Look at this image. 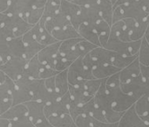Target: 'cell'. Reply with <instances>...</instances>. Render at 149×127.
<instances>
[{
    "instance_id": "obj_5",
    "label": "cell",
    "mask_w": 149,
    "mask_h": 127,
    "mask_svg": "<svg viewBox=\"0 0 149 127\" xmlns=\"http://www.w3.org/2000/svg\"><path fill=\"white\" fill-rule=\"evenodd\" d=\"M29 86L33 95L34 101H40L48 105L60 99L57 93H52L48 91L44 79H30Z\"/></svg>"
},
{
    "instance_id": "obj_19",
    "label": "cell",
    "mask_w": 149,
    "mask_h": 127,
    "mask_svg": "<svg viewBox=\"0 0 149 127\" xmlns=\"http://www.w3.org/2000/svg\"><path fill=\"white\" fill-rule=\"evenodd\" d=\"M116 53L117 52L106 49L104 47H97L93 51L90 52V55L98 64L112 65V62Z\"/></svg>"
},
{
    "instance_id": "obj_25",
    "label": "cell",
    "mask_w": 149,
    "mask_h": 127,
    "mask_svg": "<svg viewBox=\"0 0 149 127\" xmlns=\"http://www.w3.org/2000/svg\"><path fill=\"white\" fill-rule=\"evenodd\" d=\"M99 11L101 17L111 26L113 23V3L111 0H100L98 2Z\"/></svg>"
},
{
    "instance_id": "obj_10",
    "label": "cell",
    "mask_w": 149,
    "mask_h": 127,
    "mask_svg": "<svg viewBox=\"0 0 149 127\" xmlns=\"http://www.w3.org/2000/svg\"><path fill=\"white\" fill-rule=\"evenodd\" d=\"M28 63L29 60L23 57L11 58L3 65L0 66V70L3 71L12 80L17 81L22 78Z\"/></svg>"
},
{
    "instance_id": "obj_51",
    "label": "cell",
    "mask_w": 149,
    "mask_h": 127,
    "mask_svg": "<svg viewBox=\"0 0 149 127\" xmlns=\"http://www.w3.org/2000/svg\"><path fill=\"white\" fill-rule=\"evenodd\" d=\"M66 1H69V2H73L74 0H66Z\"/></svg>"
},
{
    "instance_id": "obj_39",
    "label": "cell",
    "mask_w": 149,
    "mask_h": 127,
    "mask_svg": "<svg viewBox=\"0 0 149 127\" xmlns=\"http://www.w3.org/2000/svg\"><path fill=\"white\" fill-rule=\"evenodd\" d=\"M59 72L50 67V66H47V65H44L43 68H42V71H41V73H40V79H47V78H53V77H56Z\"/></svg>"
},
{
    "instance_id": "obj_12",
    "label": "cell",
    "mask_w": 149,
    "mask_h": 127,
    "mask_svg": "<svg viewBox=\"0 0 149 127\" xmlns=\"http://www.w3.org/2000/svg\"><path fill=\"white\" fill-rule=\"evenodd\" d=\"M60 44H61V42L58 41L52 44L45 46L38 54V58L39 61L44 65H47V66H50V67L55 69V61H56L57 56L59 52Z\"/></svg>"
},
{
    "instance_id": "obj_9",
    "label": "cell",
    "mask_w": 149,
    "mask_h": 127,
    "mask_svg": "<svg viewBox=\"0 0 149 127\" xmlns=\"http://www.w3.org/2000/svg\"><path fill=\"white\" fill-rule=\"evenodd\" d=\"M122 90L135 98L137 100L143 96L148 95L149 92V80L146 79L141 74L132 80L121 84Z\"/></svg>"
},
{
    "instance_id": "obj_49",
    "label": "cell",
    "mask_w": 149,
    "mask_h": 127,
    "mask_svg": "<svg viewBox=\"0 0 149 127\" xmlns=\"http://www.w3.org/2000/svg\"><path fill=\"white\" fill-rule=\"evenodd\" d=\"M111 1H112V3H113V5H114V4L116 3V2H117L118 0H111Z\"/></svg>"
},
{
    "instance_id": "obj_22",
    "label": "cell",
    "mask_w": 149,
    "mask_h": 127,
    "mask_svg": "<svg viewBox=\"0 0 149 127\" xmlns=\"http://www.w3.org/2000/svg\"><path fill=\"white\" fill-rule=\"evenodd\" d=\"M28 116V108L25 104H19L10 107L6 112L0 115V118L6 119L10 121L19 119Z\"/></svg>"
},
{
    "instance_id": "obj_37",
    "label": "cell",
    "mask_w": 149,
    "mask_h": 127,
    "mask_svg": "<svg viewBox=\"0 0 149 127\" xmlns=\"http://www.w3.org/2000/svg\"><path fill=\"white\" fill-rule=\"evenodd\" d=\"M76 127H93V118L89 115H80L75 120Z\"/></svg>"
},
{
    "instance_id": "obj_16",
    "label": "cell",
    "mask_w": 149,
    "mask_h": 127,
    "mask_svg": "<svg viewBox=\"0 0 149 127\" xmlns=\"http://www.w3.org/2000/svg\"><path fill=\"white\" fill-rule=\"evenodd\" d=\"M71 24H72L71 21L68 19V17L65 14H63L61 12V10L53 17L45 20V27L51 34L52 33V31H54L56 30L63 29Z\"/></svg>"
},
{
    "instance_id": "obj_21",
    "label": "cell",
    "mask_w": 149,
    "mask_h": 127,
    "mask_svg": "<svg viewBox=\"0 0 149 127\" xmlns=\"http://www.w3.org/2000/svg\"><path fill=\"white\" fill-rule=\"evenodd\" d=\"M52 35L58 40V41H65L67 39H72V38H80L82 37L79 31L76 30V28L72 25V24L67 25L66 27L59 30H56L52 31Z\"/></svg>"
},
{
    "instance_id": "obj_28",
    "label": "cell",
    "mask_w": 149,
    "mask_h": 127,
    "mask_svg": "<svg viewBox=\"0 0 149 127\" xmlns=\"http://www.w3.org/2000/svg\"><path fill=\"white\" fill-rule=\"evenodd\" d=\"M137 114L142 119L143 122L147 123L149 121V99L146 96L139 99L134 105Z\"/></svg>"
},
{
    "instance_id": "obj_43",
    "label": "cell",
    "mask_w": 149,
    "mask_h": 127,
    "mask_svg": "<svg viewBox=\"0 0 149 127\" xmlns=\"http://www.w3.org/2000/svg\"><path fill=\"white\" fill-rule=\"evenodd\" d=\"M73 3H75L79 6H89L97 3L95 0H74Z\"/></svg>"
},
{
    "instance_id": "obj_24",
    "label": "cell",
    "mask_w": 149,
    "mask_h": 127,
    "mask_svg": "<svg viewBox=\"0 0 149 127\" xmlns=\"http://www.w3.org/2000/svg\"><path fill=\"white\" fill-rule=\"evenodd\" d=\"M69 80H68V70L60 71L55 77V86H56V92L61 98L65 93L69 92Z\"/></svg>"
},
{
    "instance_id": "obj_44",
    "label": "cell",
    "mask_w": 149,
    "mask_h": 127,
    "mask_svg": "<svg viewBox=\"0 0 149 127\" xmlns=\"http://www.w3.org/2000/svg\"><path fill=\"white\" fill-rule=\"evenodd\" d=\"M139 0H118L116 2V3L113 5V8L118 7V6H125V5H130L133 4L136 2H138Z\"/></svg>"
},
{
    "instance_id": "obj_48",
    "label": "cell",
    "mask_w": 149,
    "mask_h": 127,
    "mask_svg": "<svg viewBox=\"0 0 149 127\" xmlns=\"http://www.w3.org/2000/svg\"><path fill=\"white\" fill-rule=\"evenodd\" d=\"M143 9L149 14V0H139Z\"/></svg>"
},
{
    "instance_id": "obj_38",
    "label": "cell",
    "mask_w": 149,
    "mask_h": 127,
    "mask_svg": "<svg viewBox=\"0 0 149 127\" xmlns=\"http://www.w3.org/2000/svg\"><path fill=\"white\" fill-rule=\"evenodd\" d=\"M11 127H37L29 119L28 116L21 118L17 120L10 121Z\"/></svg>"
},
{
    "instance_id": "obj_42",
    "label": "cell",
    "mask_w": 149,
    "mask_h": 127,
    "mask_svg": "<svg viewBox=\"0 0 149 127\" xmlns=\"http://www.w3.org/2000/svg\"><path fill=\"white\" fill-rule=\"evenodd\" d=\"M93 118V117H92ZM93 127H119V123H109L102 122L93 118Z\"/></svg>"
},
{
    "instance_id": "obj_17",
    "label": "cell",
    "mask_w": 149,
    "mask_h": 127,
    "mask_svg": "<svg viewBox=\"0 0 149 127\" xmlns=\"http://www.w3.org/2000/svg\"><path fill=\"white\" fill-rule=\"evenodd\" d=\"M142 119L137 114L135 106L133 105L122 116L119 122V127H140Z\"/></svg>"
},
{
    "instance_id": "obj_50",
    "label": "cell",
    "mask_w": 149,
    "mask_h": 127,
    "mask_svg": "<svg viewBox=\"0 0 149 127\" xmlns=\"http://www.w3.org/2000/svg\"><path fill=\"white\" fill-rule=\"evenodd\" d=\"M146 37V38H147V40H148V43H149V37Z\"/></svg>"
},
{
    "instance_id": "obj_32",
    "label": "cell",
    "mask_w": 149,
    "mask_h": 127,
    "mask_svg": "<svg viewBox=\"0 0 149 127\" xmlns=\"http://www.w3.org/2000/svg\"><path fill=\"white\" fill-rule=\"evenodd\" d=\"M104 80L105 79H97V78L86 80L84 85L86 92L91 97H95V95L100 91Z\"/></svg>"
},
{
    "instance_id": "obj_30",
    "label": "cell",
    "mask_w": 149,
    "mask_h": 127,
    "mask_svg": "<svg viewBox=\"0 0 149 127\" xmlns=\"http://www.w3.org/2000/svg\"><path fill=\"white\" fill-rule=\"evenodd\" d=\"M138 57H139V54L134 55V56H125L120 53H116L112 62V65L122 70L126 68L127 65H129L131 63H133Z\"/></svg>"
},
{
    "instance_id": "obj_18",
    "label": "cell",
    "mask_w": 149,
    "mask_h": 127,
    "mask_svg": "<svg viewBox=\"0 0 149 127\" xmlns=\"http://www.w3.org/2000/svg\"><path fill=\"white\" fill-rule=\"evenodd\" d=\"M121 69L110 64H98L93 69V74L97 79H106L116 73H119Z\"/></svg>"
},
{
    "instance_id": "obj_7",
    "label": "cell",
    "mask_w": 149,
    "mask_h": 127,
    "mask_svg": "<svg viewBox=\"0 0 149 127\" xmlns=\"http://www.w3.org/2000/svg\"><path fill=\"white\" fill-rule=\"evenodd\" d=\"M28 108V117L37 127H53L45 112V104L31 100L25 103Z\"/></svg>"
},
{
    "instance_id": "obj_13",
    "label": "cell",
    "mask_w": 149,
    "mask_h": 127,
    "mask_svg": "<svg viewBox=\"0 0 149 127\" xmlns=\"http://www.w3.org/2000/svg\"><path fill=\"white\" fill-rule=\"evenodd\" d=\"M23 41L24 44V47H25L24 58L29 61L34 57L38 56L39 51L45 47L44 44H40L35 39L31 31H29L27 33H25L23 36Z\"/></svg>"
},
{
    "instance_id": "obj_2",
    "label": "cell",
    "mask_w": 149,
    "mask_h": 127,
    "mask_svg": "<svg viewBox=\"0 0 149 127\" xmlns=\"http://www.w3.org/2000/svg\"><path fill=\"white\" fill-rule=\"evenodd\" d=\"M148 13L143 9L140 2H136L130 5L118 6L113 8V23L126 19L133 18L137 23H143L148 20Z\"/></svg>"
},
{
    "instance_id": "obj_40",
    "label": "cell",
    "mask_w": 149,
    "mask_h": 127,
    "mask_svg": "<svg viewBox=\"0 0 149 127\" xmlns=\"http://www.w3.org/2000/svg\"><path fill=\"white\" fill-rule=\"evenodd\" d=\"M120 85H121V82H120V72L116 73L106 79L107 88H112V87H115V86H118Z\"/></svg>"
},
{
    "instance_id": "obj_14",
    "label": "cell",
    "mask_w": 149,
    "mask_h": 127,
    "mask_svg": "<svg viewBox=\"0 0 149 127\" xmlns=\"http://www.w3.org/2000/svg\"><path fill=\"white\" fill-rule=\"evenodd\" d=\"M104 48L113 51H115L117 53H120V54H122V55H125V56H131L130 51H129L130 42L122 41L120 38L118 33L115 32L112 29H111V33H110L108 42H107V45Z\"/></svg>"
},
{
    "instance_id": "obj_3",
    "label": "cell",
    "mask_w": 149,
    "mask_h": 127,
    "mask_svg": "<svg viewBox=\"0 0 149 127\" xmlns=\"http://www.w3.org/2000/svg\"><path fill=\"white\" fill-rule=\"evenodd\" d=\"M24 50L23 37L9 40H0V66L3 65L11 58H24Z\"/></svg>"
},
{
    "instance_id": "obj_26",
    "label": "cell",
    "mask_w": 149,
    "mask_h": 127,
    "mask_svg": "<svg viewBox=\"0 0 149 127\" xmlns=\"http://www.w3.org/2000/svg\"><path fill=\"white\" fill-rule=\"evenodd\" d=\"M81 10V6L76 4L73 2H69L66 0H61V12L65 14L71 23L78 17Z\"/></svg>"
},
{
    "instance_id": "obj_27",
    "label": "cell",
    "mask_w": 149,
    "mask_h": 127,
    "mask_svg": "<svg viewBox=\"0 0 149 127\" xmlns=\"http://www.w3.org/2000/svg\"><path fill=\"white\" fill-rule=\"evenodd\" d=\"M48 119L53 127H76L75 121L70 113L49 117Z\"/></svg>"
},
{
    "instance_id": "obj_41",
    "label": "cell",
    "mask_w": 149,
    "mask_h": 127,
    "mask_svg": "<svg viewBox=\"0 0 149 127\" xmlns=\"http://www.w3.org/2000/svg\"><path fill=\"white\" fill-rule=\"evenodd\" d=\"M92 117L93 119H97V120H100V121H102V122H107L104 112L99 106H97V105L95 106L94 110L92 112Z\"/></svg>"
},
{
    "instance_id": "obj_46",
    "label": "cell",
    "mask_w": 149,
    "mask_h": 127,
    "mask_svg": "<svg viewBox=\"0 0 149 127\" xmlns=\"http://www.w3.org/2000/svg\"><path fill=\"white\" fill-rule=\"evenodd\" d=\"M141 75L146 78L149 80V65L145 66L141 65Z\"/></svg>"
},
{
    "instance_id": "obj_20",
    "label": "cell",
    "mask_w": 149,
    "mask_h": 127,
    "mask_svg": "<svg viewBox=\"0 0 149 127\" xmlns=\"http://www.w3.org/2000/svg\"><path fill=\"white\" fill-rule=\"evenodd\" d=\"M43 66L44 65L39 61L38 56L34 57L29 61L22 78H27L30 79H40V73Z\"/></svg>"
},
{
    "instance_id": "obj_45",
    "label": "cell",
    "mask_w": 149,
    "mask_h": 127,
    "mask_svg": "<svg viewBox=\"0 0 149 127\" xmlns=\"http://www.w3.org/2000/svg\"><path fill=\"white\" fill-rule=\"evenodd\" d=\"M11 1L12 0H0V12L6 11Z\"/></svg>"
},
{
    "instance_id": "obj_33",
    "label": "cell",
    "mask_w": 149,
    "mask_h": 127,
    "mask_svg": "<svg viewBox=\"0 0 149 127\" xmlns=\"http://www.w3.org/2000/svg\"><path fill=\"white\" fill-rule=\"evenodd\" d=\"M138 58L141 65L145 66L149 65V43L145 37L142 38V43L140 49Z\"/></svg>"
},
{
    "instance_id": "obj_53",
    "label": "cell",
    "mask_w": 149,
    "mask_h": 127,
    "mask_svg": "<svg viewBox=\"0 0 149 127\" xmlns=\"http://www.w3.org/2000/svg\"><path fill=\"white\" fill-rule=\"evenodd\" d=\"M95 1H96V2H97V3H98V2H99V1H100V0H95Z\"/></svg>"
},
{
    "instance_id": "obj_52",
    "label": "cell",
    "mask_w": 149,
    "mask_h": 127,
    "mask_svg": "<svg viewBox=\"0 0 149 127\" xmlns=\"http://www.w3.org/2000/svg\"><path fill=\"white\" fill-rule=\"evenodd\" d=\"M147 97H148V99H149V92H148V95H147Z\"/></svg>"
},
{
    "instance_id": "obj_4",
    "label": "cell",
    "mask_w": 149,
    "mask_h": 127,
    "mask_svg": "<svg viewBox=\"0 0 149 127\" xmlns=\"http://www.w3.org/2000/svg\"><path fill=\"white\" fill-rule=\"evenodd\" d=\"M107 91L112 101L113 107L117 112H126L137 102L135 98L126 93L122 90L121 85L112 88H107Z\"/></svg>"
},
{
    "instance_id": "obj_8",
    "label": "cell",
    "mask_w": 149,
    "mask_h": 127,
    "mask_svg": "<svg viewBox=\"0 0 149 127\" xmlns=\"http://www.w3.org/2000/svg\"><path fill=\"white\" fill-rule=\"evenodd\" d=\"M93 71L85 66L83 57L74 61L68 69V80L70 85H75L81 80L94 79Z\"/></svg>"
},
{
    "instance_id": "obj_34",
    "label": "cell",
    "mask_w": 149,
    "mask_h": 127,
    "mask_svg": "<svg viewBox=\"0 0 149 127\" xmlns=\"http://www.w3.org/2000/svg\"><path fill=\"white\" fill-rule=\"evenodd\" d=\"M82 39H83V37L72 38V39H67V40L62 41L61 44H60V47H59V54L62 55V56L67 54L68 52L72 51Z\"/></svg>"
},
{
    "instance_id": "obj_47",
    "label": "cell",
    "mask_w": 149,
    "mask_h": 127,
    "mask_svg": "<svg viewBox=\"0 0 149 127\" xmlns=\"http://www.w3.org/2000/svg\"><path fill=\"white\" fill-rule=\"evenodd\" d=\"M0 127H11L10 120L0 118Z\"/></svg>"
},
{
    "instance_id": "obj_15",
    "label": "cell",
    "mask_w": 149,
    "mask_h": 127,
    "mask_svg": "<svg viewBox=\"0 0 149 127\" xmlns=\"http://www.w3.org/2000/svg\"><path fill=\"white\" fill-rule=\"evenodd\" d=\"M141 74V63L139 61V58H137L133 63H131L129 65H127L126 68L122 69L120 71V78L121 84L127 83L133 78L140 76Z\"/></svg>"
},
{
    "instance_id": "obj_29",
    "label": "cell",
    "mask_w": 149,
    "mask_h": 127,
    "mask_svg": "<svg viewBox=\"0 0 149 127\" xmlns=\"http://www.w3.org/2000/svg\"><path fill=\"white\" fill-rule=\"evenodd\" d=\"M61 9V0H47L43 18L47 20L56 16Z\"/></svg>"
},
{
    "instance_id": "obj_31",
    "label": "cell",
    "mask_w": 149,
    "mask_h": 127,
    "mask_svg": "<svg viewBox=\"0 0 149 127\" xmlns=\"http://www.w3.org/2000/svg\"><path fill=\"white\" fill-rule=\"evenodd\" d=\"M44 11H45V8H33L28 13L24 15L23 17L30 24L35 25L38 23H39L40 20L42 19L44 16Z\"/></svg>"
},
{
    "instance_id": "obj_35",
    "label": "cell",
    "mask_w": 149,
    "mask_h": 127,
    "mask_svg": "<svg viewBox=\"0 0 149 127\" xmlns=\"http://www.w3.org/2000/svg\"><path fill=\"white\" fill-rule=\"evenodd\" d=\"M78 47H79V51L81 52L82 57H85L86 55L89 54L91 51H93L95 48H97L99 46H97V45L93 44V43H91V42H89V41L83 38L78 44Z\"/></svg>"
},
{
    "instance_id": "obj_11",
    "label": "cell",
    "mask_w": 149,
    "mask_h": 127,
    "mask_svg": "<svg viewBox=\"0 0 149 127\" xmlns=\"http://www.w3.org/2000/svg\"><path fill=\"white\" fill-rule=\"evenodd\" d=\"M30 78H21L15 81L16 87L13 92V105L25 104L33 100V95L29 86Z\"/></svg>"
},
{
    "instance_id": "obj_6",
    "label": "cell",
    "mask_w": 149,
    "mask_h": 127,
    "mask_svg": "<svg viewBox=\"0 0 149 127\" xmlns=\"http://www.w3.org/2000/svg\"><path fill=\"white\" fill-rule=\"evenodd\" d=\"M101 18L102 17L100 14L98 3H97L95 4L89 5V6H81L79 14L72 22V24L76 28L77 31L79 28V26L83 24H86L94 28L96 24Z\"/></svg>"
},
{
    "instance_id": "obj_36",
    "label": "cell",
    "mask_w": 149,
    "mask_h": 127,
    "mask_svg": "<svg viewBox=\"0 0 149 127\" xmlns=\"http://www.w3.org/2000/svg\"><path fill=\"white\" fill-rule=\"evenodd\" d=\"M71 65H72V63L67 61L65 58H64L58 52L57 58H56V61H55V69L58 72H60V71L68 70L69 67L71 66Z\"/></svg>"
},
{
    "instance_id": "obj_1",
    "label": "cell",
    "mask_w": 149,
    "mask_h": 127,
    "mask_svg": "<svg viewBox=\"0 0 149 127\" xmlns=\"http://www.w3.org/2000/svg\"><path fill=\"white\" fill-rule=\"evenodd\" d=\"M106 79L104 80L100 91L94 97L95 103H96V105L99 106L104 112L107 122L119 123L125 112H120L113 109L112 101L107 94V86H106Z\"/></svg>"
},
{
    "instance_id": "obj_23",
    "label": "cell",
    "mask_w": 149,
    "mask_h": 127,
    "mask_svg": "<svg viewBox=\"0 0 149 127\" xmlns=\"http://www.w3.org/2000/svg\"><path fill=\"white\" fill-rule=\"evenodd\" d=\"M78 31L84 39L93 43V44H95L99 47H101L99 34L97 33V31H95V29L93 27H92L86 24H83L79 26V28L78 29Z\"/></svg>"
}]
</instances>
